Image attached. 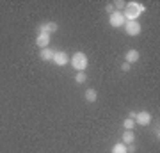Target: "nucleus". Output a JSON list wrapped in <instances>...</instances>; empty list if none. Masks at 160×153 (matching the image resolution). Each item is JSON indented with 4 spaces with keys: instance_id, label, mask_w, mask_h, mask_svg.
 Segmentation results:
<instances>
[{
    "instance_id": "f257e3e1",
    "label": "nucleus",
    "mask_w": 160,
    "mask_h": 153,
    "mask_svg": "<svg viewBox=\"0 0 160 153\" xmlns=\"http://www.w3.org/2000/svg\"><path fill=\"white\" fill-rule=\"evenodd\" d=\"M146 11V7H144V4H141V2H128L125 6V13H123V16H125L126 22H135L142 13Z\"/></svg>"
},
{
    "instance_id": "f03ea898",
    "label": "nucleus",
    "mask_w": 160,
    "mask_h": 153,
    "mask_svg": "<svg viewBox=\"0 0 160 153\" xmlns=\"http://www.w3.org/2000/svg\"><path fill=\"white\" fill-rule=\"evenodd\" d=\"M87 64H89V59L84 52H75L73 57H71V66H73L77 71H86Z\"/></svg>"
},
{
    "instance_id": "7ed1b4c3",
    "label": "nucleus",
    "mask_w": 160,
    "mask_h": 153,
    "mask_svg": "<svg viewBox=\"0 0 160 153\" xmlns=\"http://www.w3.org/2000/svg\"><path fill=\"white\" fill-rule=\"evenodd\" d=\"M59 25L55 22H45L38 27V34H52V32H57Z\"/></svg>"
},
{
    "instance_id": "20e7f679",
    "label": "nucleus",
    "mask_w": 160,
    "mask_h": 153,
    "mask_svg": "<svg viewBox=\"0 0 160 153\" xmlns=\"http://www.w3.org/2000/svg\"><path fill=\"white\" fill-rule=\"evenodd\" d=\"M109 22H110V25H112L114 28H119V27H123V25L126 23V20H125V16H123V13L121 11H114L112 14H110Z\"/></svg>"
},
{
    "instance_id": "39448f33",
    "label": "nucleus",
    "mask_w": 160,
    "mask_h": 153,
    "mask_svg": "<svg viewBox=\"0 0 160 153\" xmlns=\"http://www.w3.org/2000/svg\"><path fill=\"white\" fill-rule=\"evenodd\" d=\"M123 28H125V32L128 36H139L141 34V23L135 20V22H126L125 25H123Z\"/></svg>"
},
{
    "instance_id": "423d86ee",
    "label": "nucleus",
    "mask_w": 160,
    "mask_h": 153,
    "mask_svg": "<svg viewBox=\"0 0 160 153\" xmlns=\"http://www.w3.org/2000/svg\"><path fill=\"white\" fill-rule=\"evenodd\" d=\"M133 121H135V125H149L151 123V114L148 112V110H141V112H135V118H133Z\"/></svg>"
},
{
    "instance_id": "0eeeda50",
    "label": "nucleus",
    "mask_w": 160,
    "mask_h": 153,
    "mask_svg": "<svg viewBox=\"0 0 160 153\" xmlns=\"http://www.w3.org/2000/svg\"><path fill=\"white\" fill-rule=\"evenodd\" d=\"M52 63H55L57 66H66V64L69 63V57L66 52L62 50H55V54H53V59H52Z\"/></svg>"
},
{
    "instance_id": "6e6552de",
    "label": "nucleus",
    "mask_w": 160,
    "mask_h": 153,
    "mask_svg": "<svg viewBox=\"0 0 160 153\" xmlns=\"http://www.w3.org/2000/svg\"><path fill=\"white\" fill-rule=\"evenodd\" d=\"M139 57H141V54H139L135 48H130V50L125 54V63L132 64V63H137L139 61Z\"/></svg>"
},
{
    "instance_id": "1a4fd4ad",
    "label": "nucleus",
    "mask_w": 160,
    "mask_h": 153,
    "mask_svg": "<svg viewBox=\"0 0 160 153\" xmlns=\"http://www.w3.org/2000/svg\"><path fill=\"white\" fill-rule=\"evenodd\" d=\"M36 45L39 46V48H48V45H50V34H38Z\"/></svg>"
},
{
    "instance_id": "9d476101",
    "label": "nucleus",
    "mask_w": 160,
    "mask_h": 153,
    "mask_svg": "<svg viewBox=\"0 0 160 153\" xmlns=\"http://www.w3.org/2000/svg\"><path fill=\"white\" fill-rule=\"evenodd\" d=\"M53 54H55V50H52L50 46H48V48H41L39 57L43 61H52V59H53Z\"/></svg>"
},
{
    "instance_id": "9b49d317",
    "label": "nucleus",
    "mask_w": 160,
    "mask_h": 153,
    "mask_svg": "<svg viewBox=\"0 0 160 153\" xmlns=\"http://www.w3.org/2000/svg\"><path fill=\"white\" fill-rule=\"evenodd\" d=\"M123 144H132V142L135 141V135H133V130H125V134H123Z\"/></svg>"
},
{
    "instance_id": "f8f14e48",
    "label": "nucleus",
    "mask_w": 160,
    "mask_h": 153,
    "mask_svg": "<svg viewBox=\"0 0 160 153\" xmlns=\"http://www.w3.org/2000/svg\"><path fill=\"white\" fill-rule=\"evenodd\" d=\"M84 98H86V102H96V98H98V93L96 89H87L86 93H84Z\"/></svg>"
},
{
    "instance_id": "ddd939ff",
    "label": "nucleus",
    "mask_w": 160,
    "mask_h": 153,
    "mask_svg": "<svg viewBox=\"0 0 160 153\" xmlns=\"http://www.w3.org/2000/svg\"><path fill=\"white\" fill-rule=\"evenodd\" d=\"M112 153H128L126 151V144H123V142L114 144V146H112Z\"/></svg>"
},
{
    "instance_id": "4468645a",
    "label": "nucleus",
    "mask_w": 160,
    "mask_h": 153,
    "mask_svg": "<svg viewBox=\"0 0 160 153\" xmlns=\"http://www.w3.org/2000/svg\"><path fill=\"white\" fill-rule=\"evenodd\" d=\"M86 80H87L86 71H78V73H77V77H75V82H77V84H84Z\"/></svg>"
},
{
    "instance_id": "2eb2a0df",
    "label": "nucleus",
    "mask_w": 160,
    "mask_h": 153,
    "mask_svg": "<svg viewBox=\"0 0 160 153\" xmlns=\"http://www.w3.org/2000/svg\"><path fill=\"white\" fill-rule=\"evenodd\" d=\"M123 126H125L126 130H133V128H135V121L132 118H126L125 121H123Z\"/></svg>"
},
{
    "instance_id": "dca6fc26",
    "label": "nucleus",
    "mask_w": 160,
    "mask_h": 153,
    "mask_svg": "<svg viewBox=\"0 0 160 153\" xmlns=\"http://www.w3.org/2000/svg\"><path fill=\"white\" fill-rule=\"evenodd\" d=\"M125 6H126V2H123V0H118L114 4V9H125Z\"/></svg>"
},
{
    "instance_id": "f3484780",
    "label": "nucleus",
    "mask_w": 160,
    "mask_h": 153,
    "mask_svg": "<svg viewBox=\"0 0 160 153\" xmlns=\"http://www.w3.org/2000/svg\"><path fill=\"white\" fill-rule=\"evenodd\" d=\"M105 11L109 13V14H112V13L116 11V9H114V4H107V6H105Z\"/></svg>"
},
{
    "instance_id": "a211bd4d",
    "label": "nucleus",
    "mask_w": 160,
    "mask_h": 153,
    "mask_svg": "<svg viewBox=\"0 0 160 153\" xmlns=\"http://www.w3.org/2000/svg\"><path fill=\"white\" fill-rule=\"evenodd\" d=\"M135 150H137V148H135V144H133V142H132V144H126V151H128V153H133Z\"/></svg>"
},
{
    "instance_id": "6ab92c4d",
    "label": "nucleus",
    "mask_w": 160,
    "mask_h": 153,
    "mask_svg": "<svg viewBox=\"0 0 160 153\" xmlns=\"http://www.w3.org/2000/svg\"><path fill=\"white\" fill-rule=\"evenodd\" d=\"M121 71H123V73L130 71V64H128V63H123V64H121Z\"/></svg>"
},
{
    "instance_id": "aec40b11",
    "label": "nucleus",
    "mask_w": 160,
    "mask_h": 153,
    "mask_svg": "<svg viewBox=\"0 0 160 153\" xmlns=\"http://www.w3.org/2000/svg\"><path fill=\"white\" fill-rule=\"evenodd\" d=\"M153 134H155V135H157V139H158V137H160V132H158V126H157V128H155V130H153Z\"/></svg>"
}]
</instances>
